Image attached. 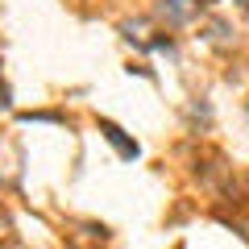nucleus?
<instances>
[{"label": "nucleus", "mask_w": 249, "mask_h": 249, "mask_svg": "<svg viewBox=\"0 0 249 249\" xmlns=\"http://www.w3.org/2000/svg\"><path fill=\"white\" fill-rule=\"evenodd\" d=\"M100 133H104V142H108V145H112V150H116V154H121V158H124V162H133V158H137V154H142V145H137V142H133V137L124 133V129H121V124H116V121H100Z\"/></svg>", "instance_id": "1"}, {"label": "nucleus", "mask_w": 249, "mask_h": 249, "mask_svg": "<svg viewBox=\"0 0 249 249\" xmlns=\"http://www.w3.org/2000/svg\"><path fill=\"white\" fill-rule=\"evenodd\" d=\"M196 0H162V17L170 21V25H183V21H191L196 17Z\"/></svg>", "instance_id": "2"}, {"label": "nucleus", "mask_w": 249, "mask_h": 249, "mask_svg": "<svg viewBox=\"0 0 249 249\" xmlns=\"http://www.w3.org/2000/svg\"><path fill=\"white\" fill-rule=\"evenodd\" d=\"M0 108H13V91H9V83H0Z\"/></svg>", "instance_id": "3"}]
</instances>
